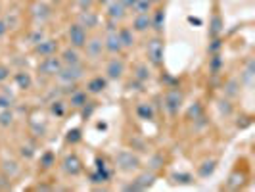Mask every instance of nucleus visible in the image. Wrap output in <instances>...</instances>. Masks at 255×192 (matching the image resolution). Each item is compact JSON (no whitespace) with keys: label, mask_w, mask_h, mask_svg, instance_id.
I'll use <instances>...</instances> for the list:
<instances>
[{"label":"nucleus","mask_w":255,"mask_h":192,"mask_svg":"<svg viewBox=\"0 0 255 192\" xmlns=\"http://www.w3.org/2000/svg\"><path fill=\"white\" fill-rule=\"evenodd\" d=\"M136 115L140 117V119H144V121H150V119H154V108H152V104H138V108H136Z\"/></svg>","instance_id":"aec40b11"},{"label":"nucleus","mask_w":255,"mask_h":192,"mask_svg":"<svg viewBox=\"0 0 255 192\" xmlns=\"http://www.w3.org/2000/svg\"><path fill=\"white\" fill-rule=\"evenodd\" d=\"M42 164H44V167H50V164H52V154H46L42 158Z\"/></svg>","instance_id":"2f4dec72"},{"label":"nucleus","mask_w":255,"mask_h":192,"mask_svg":"<svg viewBox=\"0 0 255 192\" xmlns=\"http://www.w3.org/2000/svg\"><path fill=\"white\" fill-rule=\"evenodd\" d=\"M56 50H58V42L52 41V39H42V41H39L37 46H35V52H37L40 58L56 54Z\"/></svg>","instance_id":"1a4fd4ad"},{"label":"nucleus","mask_w":255,"mask_h":192,"mask_svg":"<svg viewBox=\"0 0 255 192\" xmlns=\"http://www.w3.org/2000/svg\"><path fill=\"white\" fill-rule=\"evenodd\" d=\"M152 183H154V173H144L142 177L136 179V183H133L129 189H131V191H142V189L150 187Z\"/></svg>","instance_id":"f3484780"},{"label":"nucleus","mask_w":255,"mask_h":192,"mask_svg":"<svg viewBox=\"0 0 255 192\" xmlns=\"http://www.w3.org/2000/svg\"><path fill=\"white\" fill-rule=\"evenodd\" d=\"M138 165H140V162H138V158L134 156L133 152L123 150L117 154V167L123 169V171H133Z\"/></svg>","instance_id":"423d86ee"},{"label":"nucleus","mask_w":255,"mask_h":192,"mask_svg":"<svg viewBox=\"0 0 255 192\" xmlns=\"http://www.w3.org/2000/svg\"><path fill=\"white\" fill-rule=\"evenodd\" d=\"M152 2H160V0H152Z\"/></svg>","instance_id":"c9c22d12"},{"label":"nucleus","mask_w":255,"mask_h":192,"mask_svg":"<svg viewBox=\"0 0 255 192\" xmlns=\"http://www.w3.org/2000/svg\"><path fill=\"white\" fill-rule=\"evenodd\" d=\"M146 54H148V58H150V62H152L154 66H158L161 62V58H163V42H161L160 39H152L146 46Z\"/></svg>","instance_id":"0eeeda50"},{"label":"nucleus","mask_w":255,"mask_h":192,"mask_svg":"<svg viewBox=\"0 0 255 192\" xmlns=\"http://www.w3.org/2000/svg\"><path fill=\"white\" fill-rule=\"evenodd\" d=\"M77 2H79V6L83 8V10H88V8L92 6L94 0H77Z\"/></svg>","instance_id":"c756f323"},{"label":"nucleus","mask_w":255,"mask_h":192,"mask_svg":"<svg viewBox=\"0 0 255 192\" xmlns=\"http://www.w3.org/2000/svg\"><path fill=\"white\" fill-rule=\"evenodd\" d=\"M13 121V113L10 111V108H4V110L0 111V125L2 127H8V125H12Z\"/></svg>","instance_id":"5701e85b"},{"label":"nucleus","mask_w":255,"mask_h":192,"mask_svg":"<svg viewBox=\"0 0 255 192\" xmlns=\"http://www.w3.org/2000/svg\"><path fill=\"white\" fill-rule=\"evenodd\" d=\"M8 77H10V69L6 66H0V83H4Z\"/></svg>","instance_id":"c85d7f7f"},{"label":"nucleus","mask_w":255,"mask_h":192,"mask_svg":"<svg viewBox=\"0 0 255 192\" xmlns=\"http://www.w3.org/2000/svg\"><path fill=\"white\" fill-rule=\"evenodd\" d=\"M117 35H119V41L121 44H123V48H131L134 44V33H133V29H119L117 31Z\"/></svg>","instance_id":"a211bd4d"},{"label":"nucleus","mask_w":255,"mask_h":192,"mask_svg":"<svg viewBox=\"0 0 255 192\" xmlns=\"http://www.w3.org/2000/svg\"><path fill=\"white\" fill-rule=\"evenodd\" d=\"M10 106H12V96L0 95V108L4 110V108H10Z\"/></svg>","instance_id":"bb28decb"},{"label":"nucleus","mask_w":255,"mask_h":192,"mask_svg":"<svg viewBox=\"0 0 255 192\" xmlns=\"http://www.w3.org/2000/svg\"><path fill=\"white\" fill-rule=\"evenodd\" d=\"M67 37H69V42H71V46L73 48H83L86 41H88V37H86V29L83 27L81 23H73L69 31H67Z\"/></svg>","instance_id":"7ed1b4c3"},{"label":"nucleus","mask_w":255,"mask_h":192,"mask_svg":"<svg viewBox=\"0 0 255 192\" xmlns=\"http://www.w3.org/2000/svg\"><path fill=\"white\" fill-rule=\"evenodd\" d=\"M52 113H56V115H64V102H54Z\"/></svg>","instance_id":"cd10ccee"},{"label":"nucleus","mask_w":255,"mask_h":192,"mask_svg":"<svg viewBox=\"0 0 255 192\" xmlns=\"http://www.w3.org/2000/svg\"><path fill=\"white\" fill-rule=\"evenodd\" d=\"M56 77L62 85H75L83 77V66L81 64H75V66H66L64 64L60 68V71L56 73Z\"/></svg>","instance_id":"f257e3e1"},{"label":"nucleus","mask_w":255,"mask_h":192,"mask_svg":"<svg viewBox=\"0 0 255 192\" xmlns=\"http://www.w3.org/2000/svg\"><path fill=\"white\" fill-rule=\"evenodd\" d=\"M64 171H66L67 175H71V177L79 175L81 171H83L81 160L77 158V156H75V154H69L66 160H64Z\"/></svg>","instance_id":"9d476101"},{"label":"nucleus","mask_w":255,"mask_h":192,"mask_svg":"<svg viewBox=\"0 0 255 192\" xmlns=\"http://www.w3.org/2000/svg\"><path fill=\"white\" fill-rule=\"evenodd\" d=\"M64 64H62V58H58L56 54L52 56H46L42 62H40L39 66V71L42 73V75H48V77H56V73L60 71V68H62Z\"/></svg>","instance_id":"20e7f679"},{"label":"nucleus","mask_w":255,"mask_h":192,"mask_svg":"<svg viewBox=\"0 0 255 192\" xmlns=\"http://www.w3.org/2000/svg\"><path fill=\"white\" fill-rule=\"evenodd\" d=\"M86 100H88V96H86L85 91H73L71 96H69V104L73 108H83L86 104Z\"/></svg>","instance_id":"dca6fc26"},{"label":"nucleus","mask_w":255,"mask_h":192,"mask_svg":"<svg viewBox=\"0 0 255 192\" xmlns=\"http://www.w3.org/2000/svg\"><path fill=\"white\" fill-rule=\"evenodd\" d=\"M152 4H154L152 0H136L133 10L136 12V14H148L150 8H152Z\"/></svg>","instance_id":"4be33fe9"},{"label":"nucleus","mask_w":255,"mask_h":192,"mask_svg":"<svg viewBox=\"0 0 255 192\" xmlns=\"http://www.w3.org/2000/svg\"><path fill=\"white\" fill-rule=\"evenodd\" d=\"M83 48L86 50V56L90 60H98V58H102V52H104V41L102 39H90V41H86V44Z\"/></svg>","instance_id":"6e6552de"},{"label":"nucleus","mask_w":255,"mask_h":192,"mask_svg":"<svg viewBox=\"0 0 255 192\" xmlns=\"http://www.w3.org/2000/svg\"><path fill=\"white\" fill-rule=\"evenodd\" d=\"M15 83H17V87L19 89H29L31 87V77H29V73L25 71H19V73H15Z\"/></svg>","instance_id":"412c9836"},{"label":"nucleus","mask_w":255,"mask_h":192,"mask_svg":"<svg viewBox=\"0 0 255 192\" xmlns=\"http://www.w3.org/2000/svg\"><path fill=\"white\" fill-rule=\"evenodd\" d=\"M106 87H107V81L104 77H94V79H90L88 85H86V91L92 93V95H98V93L106 91Z\"/></svg>","instance_id":"2eb2a0df"},{"label":"nucleus","mask_w":255,"mask_h":192,"mask_svg":"<svg viewBox=\"0 0 255 192\" xmlns=\"http://www.w3.org/2000/svg\"><path fill=\"white\" fill-rule=\"evenodd\" d=\"M81 25L83 27H96V23H98V15L90 12V8L88 10H85L83 14H81Z\"/></svg>","instance_id":"6ab92c4d"},{"label":"nucleus","mask_w":255,"mask_h":192,"mask_svg":"<svg viewBox=\"0 0 255 192\" xmlns=\"http://www.w3.org/2000/svg\"><path fill=\"white\" fill-rule=\"evenodd\" d=\"M123 73H125V64L121 62L119 58H113V60H109V64L106 66L107 79H119Z\"/></svg>","instance_id":"f8f14e48"},{"label":"nucleus","mask_w":255,"mask_h":192,"mask_svg":"<svg viewBox=\"0 0 255 192\" xmlns=\"http://www.w3.org/2000/svg\"><path fill=\"white\" fill-rule=\"evenodd\" d=\"M134 77H136V79H138V81H148V79H150V71H148V68L146 66H138V68H136V75H134Z\"/></svg>","instance_id":"393cba45"},{"label":"nucleus","mask_w":255,"mask_h":192,"mask_svg":"<svg viewBox=\"0 0 255 192\" xmlns=\"http://www.w3.org/2000/svg\"><path fill=\"white\" fill-rule=\"evenodd\" d=\"M161 25H163V12H161V10H158V12H156V15H154V19H152V27H156L158 31H160Z\"/></svg>","instance_id":"a878e982"},{"label":"nucleus","mask_w":255,"mask_h":192,"mask_svg":"<svg viewBox=\"0 0 255 192\" xmlns=\"http://www.w3.org/2000/svg\"><path fill=\"white\" fill-rule=\"evenodd\" d=\"M113 23H115V21H111L109 27H107V35H106V39H104V48H106L109 54H119L121 50H123V44H121L117 29L113 27Z\"/></svg>","instance_id":"f03ea898"},{"label":"nucleus","mask_w":255,"mask_h":192,"mask_svg":"<svg viewBox=\"0 0 255 192\" xmlns=\"http://www.w3.org/2000/svg\"><path fill=\"white\" fill-rule=\"evenodd\" d=\"M213 33L217 35L219 33V17H215V23H213Z\"/></svg>","instance_id":"72a5a7b5"},{"label":"nucleus","mask_w":255,"mask_h":192,"mask_svg":"<svg viewBox=\"0 0 255 192\" xmlns=\"http://www.w3.org/2000/svg\"><path fill=\"white\" fill-rule=\"evenodd\" d=\"M62 64H66V66H75V64H81V56L77 52V48H66L64 52H62Z\"/></svg>","instance_id":"4468645a"},{"label":"nucleus","mask_w":255,"mask_h":192,"mask_svg":"<svg viewBox=\"0 0 255 192\" xmlns=\"http://www.w3.org/2000/svg\"><path fill=\"white\" fill-rule=\"evenodd\" d=\"M152 27V15L150 14H136L133 21V31L136 33H144Z\"/></svg>","instance_id":"ddd939ff"},{"label":"nucleus","mask_w":255,"mask_h":192,"mask_svg":"<svg viewBox=\"0 0 255 192\" xmlns=\"http://www.w3.org/2000/svg\"><path fill=\"white\" fill-rule=\"evenodd\" d=\"M127 14V10H125V6L121 4L119 0H111V2H107V17L111 19V21H119L123 19Z\"/></svg>","instance_id":"9b49d317"},{"label":"nucleus","mask_w":255,"mask_h":192,"mask_svg":"<svg viewBox=\"0 0 255 192\" xmlns=\"http://www.w3.org/2000/svg\"><path fill=\"white\" fill-rule=\"evenodd\" d=\"M119 2L123 4V6H125V10H133L134 2H136V0H119Z\"/></svg>","instance_id":"7c9ffc66"},{"label":"nucleus","mask_w":255,"mask_h":192,"mask_svg":"<svg viewBox=\"0 0 255 192\" xmlns=\"http://www.w3.org/2000/svg\"><path fill=\"white\" fill-rule=\"evenodd\" d=\"M213 171H215V162H205L203 167H200L198 173H200V177H209Z\"/></svg>","instance_id":"b1692460"},{"label":"nucleus","mask_w":255,"mask_h":192,"mask_svg":"<svg viewBox=\"0 0 255 192\" xmlns=\"http://www.w3.org/2000/svg\"><path fill=\"white\" fill-rule=\"evenodd\" d=\"M165 104V110L169 115H176L178 110H180V106H182V95L178 93V91H171V93H167L165 95V100H163Z\"/></svg>","instance_id":"39448f33"},{"label":"nucleus","mask_w":255,"mask_h":192,"mask_svg":"<svg viewBox=\"0 0 255 192\" xmlns=\"http://www.w3.org/2000/svg\"><path fill=\"white\" fill-rule=\"evenodd\" d=\"M6 31H8V27H6V23L0 19V37H4L6 35Z\"/></svg>","instance_id":"473e14b6"},{"label":"nucleus","mask_w":255,"mask_h":192,"mask_svg":"<svg viewBox=\"0 0 255 192\" xmlns=\"http://www.w3.org/2000/svg\"><path fill=\"white\" fill-rule=\"evenodd\" d=\"M96 2H100V4H107V2H111V0H96Z\"/></svg>","instance_id":"f704fd0d"}]
</instances>
